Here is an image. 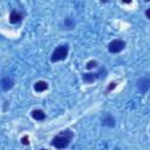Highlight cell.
Listing matches in <instances>:
<instances>
[{
	"instance_id": "obj_2",
	"label": "cell",
	"mask_w": 150,
	"mask_h": 150,
	"mask_svg": "<svg viewBox=\"0 0 150 150\" xmlns=\"http://www.w3.org/2000/svg\"><path fill=\"white\" fill-rule=\"evenodd\" d=\"M68 46L67 45H62V46H59L54 49L52 56H50V61L52 62H57V61H62L67 57L68 55Z\"/></svg>"
},
{
	"instance_id": "obj_5",
	"label": "cell",
	"mask_w": 150,
	"mask_h": 150,
	"mask_svg": "<svg viewBox=\"0 0 150 150\" xmlns=\"http://www.w3.org/2000/svg\"><path fill=\"white\" fill-rule=\"evenodd\" d=\"M13 80L12 79H9V77H5V79H2L1 81H0V87L4 89V90H8V89H11L12 87H13Z\"/></svg>"
},
{
	"instance_id": "obj_11",
	"label": "cell",
	"mask_w": 150,
	"mask_h": 150,
	"mask_svg": "<svg viewBox=\"0 0 150 150\" xmlns=\"http://www.w3.org/2000/svg\"><path fill=\"white\" fill-rule=\"evenodd\" d=\"M96 66H97V62L94 61V60H91V61H89V62L87 63V68H88V69H93V68H95Z\"/></svg>"
},
{
	"instance_id": "obj_15",
	"label": "cell",
	"mask_w": 150,
	"mask_h": 150,
	"mask_svg": "<svg viewBox=\"0 0 150 150\" xmlns=\"http://www.w3.org/2000/svg\"><path fill=\"white\" fill-rule=\"evenodd\" d=\"M40 150H46V149H40Z\"/></svg>"
},
{
	"instance_id": "obj_10",
	"label": "cell",
	"mask_w": 150,
	"mask_h": 150,
	"mask_svg": "<svg viewBox=\"0 0 150 150\" xmlns=\"http://www.w3.org/2000/svg\"><path fill=\"white\" fill-rule=\"evenodd\" d=\"M102 124H103V125H107V127H114V125H115V120H114L112 116L107 115L105 117H103Z\"/></svg>"
},
{
	"instance_id": "obj_4",
	"label": "cell",
	"mask_w": 150,
	"mask_h": 150,
	"mask_svg": "<svg viewBox=\"0 0 150 150\" xmlns=\"http://www.w3.org/2000/svg\"><path fill=\"white\" fill-rule=\"evenodd\" d=\"M137 87L142 93H146L150 87V80L148 76H143L137 81Z\"/></svg>"
},
{
	"instance_id": "obj_8",
	"label": "cell",
	"mask_w": 150,
	"mask_h": 150,
	"mask_svg": "<svg viewBox=\"0 0 150 150\" xmlns=\"http://www.w3.org/2000/svg\"><path fill=\"white\" fill-rule=\"evenodd\" d=\"M32 117L34 120H36V121H41V120H45L46 114L40 109H35V110L32 111Z\"/></svg>"
},
{
	"instance_id": "obj_13",
	"label": "cell",
	"mask_w": 150,
	"mask_h": 150,
	"mask_svg": "<svg viewBox=\"0 0 150 150\" xmlns=\"http://www.w3.org/2000/svg\"><path fill=\"white\" fill-rule=\"evenodd\" d=\"M115 87H116V83H114V82H111V83H110V86L108 87V90H111V89H114Z\"/></svg>"
},
{
	"instance_id": "obj_6",
	"label": "cell",
	"mask_w": 150,
	"mask_h": 150,
	"mask_svg": "<svg viewBox=\"0 0 150 150\" xmlns=\"http://www.w3.org/2000/svg\"><path fill=\"white\" fill-rule=\"evenodd\" d=\"M48 89V83L45 82V81H38L35 84H34V90L38 91V93H41V91H45Z\"/></svg>"
},
{
	"instance_id": "obj_9",
	"label": "cell",
	"mask_w": 150,
	"mask_h": 150,
	"mask_svg": "<svg viewBox=\"0 0 150 150\" xmlns=\"http://www.w3.org/2000/svg\"><path fill=\"white\" fill-rule=\"evenodd\" d=\"M97 77H98V74H97V73H96V74H94V73H87V74H83V81H84V82H88V83L94 82Z\"/></svg>"
},
{
	"instance_id": "obj_14",
	"label": "cell",
	"mask_w": 150,
	"mask_h": 150,
	"mask_svg": "<svg viewBox=\"0 0 150 150\" xmlns=\"http://www.w3.org/2000/svg\"><path fill=\"white\" fill-rule=\"evenodd\" d=\"M145 15H146V18H148V19H150V8H148V9H146Z\"/></svg>"
},
{
	"instance_id": "obj_7",
	"label": "cell",
	"mask_w": 150,
	"mask_h": 150,
	"mask_svg": "<svg viewBox=\"0 0 150 150\" xmlns=\"http://www.w3.org/2000/svg\"><path fill=\"white\" fill-rule=\"evenodd\" d=\"M21 21V14L16 11H12L9 14V22L11 23H19Z\"/></svg>"
},
{
	"instance_id": "obj_1",
	"label": "cell",
	"mask_w": 150,
	"mask_h": 150,
	"mask_svg": "<svg viewBox=\"0 0 150 150\" xmlns=\"http://www.w3.org/2000/svg\"><path fill=\"white\" fill-rule=\"evenodd\" d=\"M73 138V132L70 130H63L57 136H55L52 141V145L57 149H63L69 145L70 141Z\"/></svg>"
},
{
	"instance_id": "obj_12",
	"label": "cell",
	"mask_w": 150,
	"mask_h": 150,
	"mask_svg": "<svg viewBox=\"0 0 150 150\" xmlns=\"http://www.w3.org/2000/svg\"><path fill=\"white\" fill-rule=\"evenodd\" d=\"M21 143H22L23 145H28V144H29V138H28V136H23V137L21 138Z\"/></svg>"
},
{
	"instance_id": "obj_3",
	"label": "cell",
	"mask_w": 150,
	"mask_h": 150,
	"mask_svg": "<svg viewBox=\"0 0 150 150\" xmlns=\"http://www.w3.org/2000/svg\"><path fill=\"white\" fill-rule=\"evenodd\" d=\"M125 47V42L123 40H112L109 46H108V49L110 53H120L121 50H123Z\"/></svg>"
}]
</instances>
